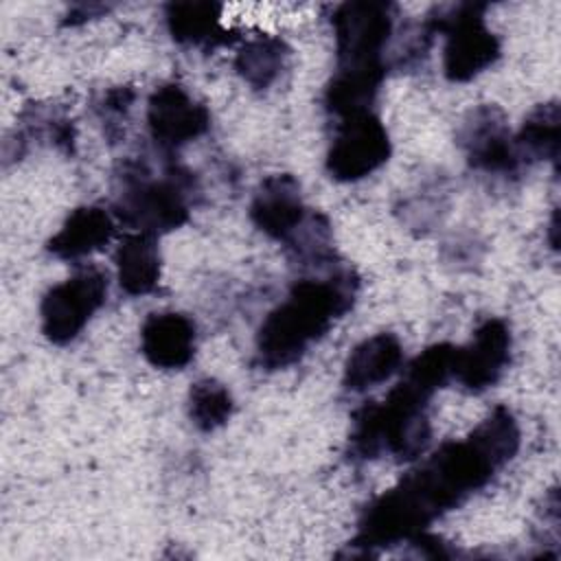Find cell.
Returning <instances> with one entry per match:
<instances>
[{
	"label": "cell",
	"mask_w": 561,
	"mask_h": 561,
	"mask_svg": "<svg viewBox=\"0 0 561 561\" xmlns=\"http://www.w3.org/2000/svg\"><path fill=\"white\" fill-rule=\"evenodd\" d=\"M134 99H136V92L129 85H116L105 92L101 101V121L105 123L107 134H112V127H116L118 121L127 116Z\"/></svg>",
	"instance_id": "obj_22"
},
{
	"label": "cell",
	"mask_w": 561,
	"mask_h": 561,
	"mask_svg": "<svg viewBox=\"0 0 561 561\" xmlns=\"http://www.w3.org/2000/svg\"><path fill=\"white\" fill-rule=\"evenodd\" d=\"M221 4L215 2H171L164 7V18L171 37L186 46H217L228 37L219 26Z\"/></svg>",
	"instance_id": "obj_16"
},
{
	"label": "cell",
	"mask_w": 561,
	"mask_h": 561,
	"mask_svg": "<svg viewBox=\"0 0 561 561\" xmlns=\"http://www.w3.org/2000/svg\"><path fill=\"white\" fill-rule=\"evenodd\" d=\"M289 55L291 50L280 37L256 35L239 48L234 70L254 90H265L280 77Z\"/></svg>",
	"instance_id": "obj_17"
},
{
	"label": "cell",
	"mask_w": 561,
	"mask_h": 561,
	"mask_svg": "<svg viewBox=\"0 0 561 561\" xmlns=\"http://www.w3.org/2000/svg\"><path fill=\"white\" fill-rule=\"evenodd\" d=\"M107 287V274L96 265L81 267L70 278L53 285L39 305L46 340L59 346L72 342L105 305Z\"/></svg>",
	"instance_id": "obj_6"
},
{
	"label": "cell",
	"mask_w": 561,
	"mask_h": 561,
	"mask_svg": "<svg viewBox=\"0 0 561 561\" xmlns=\"http://www.w3.org/2000/svg\"><path fill=\"white\" fill-rule=\"evenodd\" d=\"M105 11H107V7H103V4H77L66 13L64 26H79V24H83V22L92 20L94 15L105 13Z\"/></svg>",
	"instance_id": "obj_23"
},
{
	"label": "cell",
	"mask_w": 561,
	"mask_h": 561,
	"mask_svg": "<svg viewBox=\"0 0 561 561\" xmlns=\"http://www.w3.org/2000/svg\"><path fill=\"white\" fill-rule=\"evenodd\" d=\"M335 33L337 70H386L383 48L394 26L390 2H344L331 18Z\"/></svg>",
	"instance_id": "obj_5"
},
{
	"label": "cell",
	"mask_w": 561,
	"mask_h": 561,
	"mask_svg": "<svg viewBox=\"0 0 561 561\" xmlns=\"http://www.w3.org/2000/svg\"><path fill=\"white\" fill-rule=\"evenodd\" d=\"M484 11L482 2L445 4L425 20L434 35H445L443 72L451 83L471 81L500 57V39L486 26Z\"/></svg>",
	"instance_id": "obj_4"
},
{
	"label": "cell",
	"mask_w": 561,
	"mask_h": 561,
	"mask_svg": "<svg viewBox=\"0 0 561 561\" xmlns=\"http://www.w3.org/2000/svg\"><path fill=\"white\" fill-rule=\"evenodd\" d=\"M559 131H561V112L557 101H548L537 105L519 131L513 136L515 151L519 160L537 162V160H557L559 156Z\"/></svg>",
	"instance_id": "obj_18"
},
{
	"label": "cell",
	"mask_w": 561,
	"mask_h": 561,
	"mask_svg": "<svg viewBox=\"0 0 561 561\" xmlns=\"http://www.w3.org/2000/svg\"><path fill=\"white\" fill-rule=\"evenodd\" d=\"M386 70H335L324 90L327 110L337 116H351L370 110Z\"/></svg>",
	"instance_id": "obj_19"
},
{
	"label": "cell",
	"mask_w": 561,
	"mask_h": 561,
	"mask_svg": "<svg viewBox=\"0 0 561 561\" xmlns=\"http://www.w3.org/2000/svg\"><path fill=\"white\" fill-rule=\"evenodd\" d=\"M456 346L449 342H438L421 351L408 366L403 379L412 381L421 390L434 394L449 379H454Z\"/></svg>",
	"instance_id": "obj_21"
},
{
	"label": "cell",
	"mask_w": 561,
	"mask_h": 561,
	"mask_svg": "<svg viewBox=\"0 0 561 561\" xmlns=\"http://www.w3.org/2000/svg\"><path fill=\"white\" fill-rule=\"evenodd\" d=\"M300 184L289 173H274L261 180L250 204L252 224L270 239L285 241L305 219Z\"/></svg>",
	"instance_id": "obj_11"
},
{
	"label": "cell",
	"mask_w": 561,
	"mask_h": 561,
	"mask_svg": "<svg viewBox=\"0 0 561 561\" xmlns=\"http://www.w3.org/2000/svg\"><path fill=\"white\" fill-rule=\"evenodd\" d=\"M432 394L401 379L383 401H370L353 414L348 456L375 460L383 454L397 462L416 460L430 445L427 403Z\"/></svg>",
	"instance_id": "obj_2"
},
{
	"label": "cell",
	"mask_w": 561,
	"mask_h": 561,
	"mask_svg": "<svg viewBox=\"0 0 561 561\" xmlns=\"http://www.w3.org/2000/svg\"><path fill=\"white\" fill-rule=\"evenodd\" d=\"M232 408L230 390L213 377L195 381L188 390V416L199 432H215L226 425Z\"/></svg>",
	"instance_id": "obj_20"
},
{
	"label": "cell",
	"mask_w": 561,
	"mask_h": 561,
	"mask_svg": "<svg viewBox=\"0 0 561 561\" xmlns=\"http://www.w3.org/2000/svg\"><path fill=\"white\" fill-rule=\"evenodd\" d=\"M118 285L129 296H145L158 287L160 252L153 234L129 232L116 248Z\"/></svg>",
	"instance_id": "obj_15"
},
{
	"label": "cell",
	"mask_w": 561,
	"mask_h": 561,
	"mask_svg": "<svg viewBox=\"0 0 561 561\" xmlns=\"http://www.w3.org/2000/svg\"><path fill=\"white\" fill-rule=\"evenodd\" d=\"M114 234V219L101 206L75 208L61 228L48 239L46 248L53 256L77 261L92 252L103 250Z\"/></svg>",
	"instance_id": "obj_14"
},
{
	"label": "cell",
	"mask_w": 561,
	"mask_h": 561,
	"mask_svg": "<svg viewBox=\"0 0 561 561\" xmlns=\"http://www.w3.org/2000/svg\"><path fill=\"white\" fill-rule=\"evenodd\" d=\"M357 285L353 267L342 263H335L324 276L298 278L287 298L259 327L256 364L265 370L296 364L353 307Z\"/></svg>",
	"instance_id": "obj_1"
},
{
	"label": "cell",
	"mask_w": 561,
	"mask_h": 561,
	"mask_svg": "<svg viewBox=\"0 0 561 561\" xmlns=\"http://www.w3.org/2000/svg\"><path fill=\"white\" fill-rule=\"evenodd\" d=\"M511 362V329L500 318H486L467 346H456L454 379L469 392L495 386Z\"/></svg>",
	"instance_id": "obj_10"
},
{
	"label": "cell",
	"mask_w": 561,
	"mask_h": 561,
	"mask_svg": "<svg viewBox=\"0 0 561 561\" xmlns=\"http://www.w3.org/2000/svg\"><path fill=\"white\" fill-rule=\"evenodd\" d=\"M121 191L114 215L136 232L164 234L188 221V188L193 178L184 169H171L167 178L153 180L140 164L127 162L121 171Z\"/></svg>",
	"instance_id": "obj_3"
},
{
	"label": "cell",
	"mask_w": 561,
	"mask_h": 561,
	"mask_svg": "<svg viewBox=\"0 0 561 561\" xmlns=\"http://www.w3.org/2000/svg\"><path fill=\"white\" fill-rule=\"evenodd\" d=\"M390 151L388 129L373 110L344 116L327 151V173L337 182L364 180L388 162Z\"/></svg>",
	"instance_id": "obj_7"
},
{
	"label": "cell",
	"mask_w": 561,
	"mask_h": 561,
	"mask_svg": "<svg viewBox=\"0 0 561 561\" xmlns=\"http://www.w3.org/2000/svg\"><path fill=\"white\" fill-rule=\"evenodd\" d=\"M403 362V346L394 333H375L362 340L346 357L342 386L348 392H364L388 381Z\"/></svg>",
	"instance_id": "obj_13"
},
{
	"label": "cell",
	"mask_w": 561,
	"mask_h": 561,
	"mask_svg": "<svg viewBox=\"0 0 561 561\" xmlns=\"http://www.w3.org/2000/svg\"><path fill=\"white\" fill-rule=\"evenodd\" d=\"M460 145L473 169L495 175H515L524 162L519 160L508 121L497 105L484 103L473 107L462 127Z\"/></svg>",
	"instance_id": "obj_8"
},
{
	"label": "cell",
	"mask_w": 561,
	"mask_h": 561,
	"mask_svg": "<svg viewBox=\"0 0 561 561\" xmlns=\"http://www.w3.org/2000/svg\"><path fill=\"white\" fill-rule=\"evenodd\" d=\"M195 322L178 311L149 313L140 329L145 359L162 370H182L195 355Z\"/></svg>",
	"instance_id": "obj_12"
},
{
	"label": "cell",
	"mask_w": 561,
	"mask_h": 561,
	"mask_svg": "<svg viewBox=\"0 0 561 561\" xmlns=\"http://www.w3.org/2000/svg\"><path fill=\"white\" fill-rule=\"evenodd\" d=\"M147 125L158 147L175 151L210 127V112L182 85L162 83L147 101Z\"/></svg>",
	"instance_id": "obj_9"
}]
</instances>
